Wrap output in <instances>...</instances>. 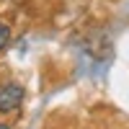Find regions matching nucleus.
<instances>
[{
    "label": "nucleus",
    "mask_w": 129,
    "mask_h": 129,
    "mask_svg": "<svg viewBox=\"0 0 129 129\" xmlns=\"http://www.w3.org/2000/svg\"><path fill=\"white\" fill-rule=\"evenodd\" d=\"M23 85H18V83H5V85H0V114H10V111H16L21 103H23Z\"/></svg>",
    "instance_id": "1"
},
{
    "label": "nucleus",
    "mask_w": 129,
    "mask_h": 129,
    "mask_svg": "<svg viewBox=\"0 0 129 129\" xmlns=\"http://www.w3.org/2000/svg\"><path fill=\"white\" fill-rule=\"evenodd\" d=\"M8 41H10V26L8 23H0V52L8 47Z\"/></svg>",
    "instance_id": "2"
},
{
    "label": "nucleus",
    "mask_w": 129,
    "mask_h": 129,
    "mask_svg": "<svg viewBox=\"0 0 129 129\" xmlns=\"http://www.w3.org/2000/svg\"><path fill=\"white\" fill-rule=\"evenodd\" d=\"M0 129H10V126H8V124H0Z\"/></svg>",
    "instance_id": "3"
}]
</instances>
